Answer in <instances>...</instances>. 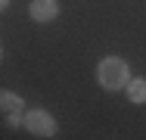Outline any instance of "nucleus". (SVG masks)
I'll use <instances>...</instances> for the list:
<instances>
[{"label": "nucleus", "mask_w": 146, "mask_h": 140, "mask_svg": "<svg viewBox=\"0 0 146 140\" xmlns=\"http://www.w3.org/2000/svg\"><path fill=\"white\" fill-rule=\"evenodd\" d=\"M28 16H31V22H37V25L53 22L59 16V0H31L28 3Z\"/></svg>", "instance_id": "obj_3"}, {"label": "nucleus", "mask_w": 146, "mask_h": 140, "mask_svg": "<svg viewBox=\"0 0 146 140\" xmlns=\"http://www.w3.org/2000/svg\"><path fill=\"white\" fill-rule=\"evenodd\" d=\"M25 131L34 134V137H56L59 121L53 118V112H47V109H28L25 112Z\"/></svg>", "instance_id": "obj_2"}, {"label": "nucleus", "mask_w": 146, "mask_h": 140, "mask_svg": "<svg viewBox=\"0 0 146 140\" xmlns=\"http://www.w3.org/2000/svg\"><path fill=\"white\" fill-rule=\"evenodd\" d=\"M93 75H96V84H100L103 90L118 93V90H124L127 81H131V65H127V59L109 53V56H103V59L96 62Z\"/></svg>", "instance_id": "obj_1"}, {"label": "nucleus", "mask_w": 146, "mask_h": 140, "mask_svg": "<svg viewBox=\"0 0 146 140\" xmlns=\"http://www.w3.org/2000/svg\"><path fill=\"white\" fill-rule=\"evenodd\" d=\"M0 109H3V115L6 112H22L25 109V100L19 93H13V90H0Z\"/></svg>", "instance_id": "obj_5"}, {"label": "nucleus", "mask_w": 146, "mask_h": 140, "mask_svg": "<svg viewBox=\"0 0 146 140\" xmlns=\"http://www.w3.org/2000/svg\"><path fill=\"white\" fill-rule=\"evenodd\" d=\"M0 9H9V0H0Z\"/></svg>", "instance_id": "obj_6"}, {"label": "nucleus", "mask_w": 146, "mask_h": 140, "mask_svg": "<svg viewBox=\"0 0 146 140\" xmlns=\"http://www.w3.org/2000/svg\"><path fill=\"white\" fill-rule=\"evenodd\" d=\"M124 97L134 103V106H143L146 103V78H131L124 87Z\"/></svg>", "instance_id": "obj_4"}]
</instances>
